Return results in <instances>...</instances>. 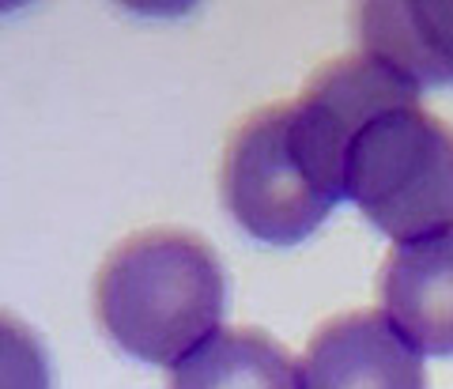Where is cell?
I'll return each mask as SVG.
<instances>
[{"label": "cell", "instance_id": "277c9868", "mask_svg": "<svg viewBox=\"0 0 453 389\" xmlns=\"http://www.w3.org/2000/svg\"><path fill=\"white\" fill-rule=\"evenodd\" d=\"M303 389H427L419 352L381 310L325 322L303 355Z\"/></svg>", "mask_w": 453, "mask_h": 389}, {"label": "cell", "instance_id": "8992f818", "mask_svg": "<svg viewBox=\"0 0 453 389\" xmlns=\"http://www.w3.org/2000/svg\"><path fill=\"white\" fill-rule=\"evenodd\" d=\"M359 46L412 88H453V4L381 0L356 8Z\"/></svg>", "mask_w": 453, "mask_h": 389}, {"label": "cell", "instance_id": "52a82bcc", "mask_svg": "<svg viewBox=\"0 0 453 389\" xmlns=\"http://www.w3.org/2000/svg\"><path fill=\"white\" fill-rule=\"evenodd\" d=\"M166 389H303V374L261 329H219L174 367Z\"/></svg>", "mask_w": 453, "mask_h": 389}, {"label": "cell", "instance_id": "7a4b0ae2", "mask_svg": "<svg viewBox=\"0 0 453 389\" xmlns=\"http://www.w3.org/2000/svg\"><path fill=\"white\" fill-rule=\"evenodd\" d=\"M226 280L216 250L181 227L125 238L95 276V314L129 355L178 367L219 333Z\"/></svg>", "mask_w": 453, "mask_h": 389}, {"label": "cell", "instance_id": "3957f363", "mask_svg": "<svg viewBox=\"0 0 453 389\" xmlns=\"http://www.w3.org/2000/svg\"><path fill=\"white\" fill-rule=\"evenodd\" d=\"M344 197L393 242L453 227V128L419 95L374 110L348 140Z\"/></svg>", "mask_w": 453, "mask_h": 389}, {"label": "cell", "instance_id": "6da1fadb", "mask_svg": "<svg viewBox=\"0 0 453 389\" xmlns=\"http://www.w3.org/2000/svg\"><path fill=\"white\" fill-rule=\"evenodd\" d=\"M363 113L329 83L310 80L295 103L238 125L223 155V200L253 238L295 246L344 197V155Z\"/></svg>", "mask_w": 453, "mask_h": 389}, {"label": "cell", "instance_id": "5b68a950", "mask_svg": "<svg viewBox=\"0 0 453 389\" xmlns=\"http://www.w3.org/2000/svg\"><path fill=\"white\" fill-rule=\"evenodd\" d=\"M381 314L419 355H453V227L389 250Z\"/></svg>", "mask_w": 453, "mask_h": 389}, {"label": "cell", "instance_id": "ba28073f", "mask_svg": "<svg viewBox=\"0 0 453 389\" xmlns=\"http://www.w3.org/2000/svg\"><path fill=\"white\" fill-rule=\"evenodd\" d=\"M0 389H50V359L19 318L0 310Z\"/></svg>", "mask_w": 453, "mask_h": 389}]
</instances>
